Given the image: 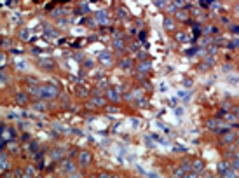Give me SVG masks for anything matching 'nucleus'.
Instances as JSON below:
<instances>
[{
    "mask_svg": "<svg viewBox=\"0 0 239 178\" xmlns=\"http://www.w3.org/2000/svg\"><path fill=\"white\" fill-rule=\"evenodd\" d=\"M32 91H33V94L35 96H40V98L44 99H53L58 96V87L53 86V84H44V86H37V87H32Z\"/></svg>",
    "mask_w": 239,
    "mask_h": 178,
    "instance_id": "obj_1",
    "label": "nucleus"
},
{
    "mask_svg": "<svg viewBox=\"0 0 239 178\" xmlns=\"http://www.w3.org/2000/svg\"><path fill=\"white\" fill-rule=\"evenodd\" d=\"M218 171H220V175L222 177H234V168L229 164V162H220L218 164Z\"/></svg>",
    "mask_w": 239,
    "mask_h": 178,
    "instance_id": "obj_2",
    "label": "nucleus"
},
{
    "mask_svg": "<svg viewBox=\"0 0 239 178\" xmlns=\"http://www.w3.org/2000/svg\"><path fill=\"white\" fill-rule=\"evenodd\" d=\"M98 59H100V63H101L103 66H112V63H113V58H112L110 51H101L100 56H98Z\"/></svg>",
    "mask_w": 239,
    "mask_h": 178,
    "instance_id": "obj_3",
    "label": "nucleus"
},
{
    "mask_svg": "<svg viewBox=\"0 0 239 178\" xmlns=\"http://www.w3.org/2000/svg\"><path fill=\"white\" fill-rule=\"evenodd\" d=\"M61 171L66 173V175H75L77 173V168H75V164L72 161H63L61 162Z\"/></svg>",
    "mask_w": 239,
    "mask_h": 178,
    "instance_id": "obj_4",
    "label": "nucleus"
},
{
    "mask_svg": "<svg viewBox=\"0 0 239 178\" xmlns=\"http://www.w3.org/2000/svg\"><path fill=\"white\" fill-rule=\"evenodd\" d=\"M91 161H92V156L87 152V150L79 152V164H80V166H89Z\"/></svg>",
    "mask_w": 239,
    "mask_h": 178,
    "instance_id": "obj_5",
    "label": "nucleus"
},
{
    "mask_svg": "<svg viewBox=\"0 0 239 178\" xmlns=\"http://www.w3.org/2000/svg\"><path fill=\"white\" fill-rule=\"evenodd\" d=\"M94 19L98 21L100 25H108V23H110V19H108V14H107L105 11H98V12L94 14Z\"/></svg>",
    "mask_w": 239,
    "mask_h": 178,
    "instance_id": "obj_6",
    "label": "nucleus"
},
{
    "mask_svg": "<svg viewBox=\"0 0 239 178\" xmlns=\"http://www.w3.org/2000/svg\"><path fill=\"white\" fill-rule=\"evenodd\" d=\"M107 98L110 99V101H119L121 99V94H119V91L117 89H107Z\"/></svg>",
    "mask_w": 239,
    "mask_h": 178,
    "instance_id": "obj_7",
    "label": "nucleus"
},
{
    "mask_svg": "<svg viewBox=\"0 0 239 178\" xmlns=\"http://www.w3.org/2000/svg\"><path fill=\"white\" fill-rule=\"evenodd\" d=\"M150 61H142L140 65H136V68H138V72H142V74H145V72H150Z\"/></svg>",
    "mask_w": 239,
    "mask_h": 178,
    "instance_id": "obj_8",
    "label": "nucleus"
},
{
    "mask_svg": "<svg viewBox=\"0 0 239 178\" xmlns=\"http://www.w3.org/2000/svg\"><path fill=\"white\" fill-rule=\"evenodd\" d=\"M16 136V131L12 128H4V140H12Z\"/></svg>",
    "mask_w": 239,
    "mask_h": 178,
    "instance_id": "obj_9",
    "label": "nucleus"
},
{
    "mask_svg": "<svg viewBox=\"0 0 239 178\" xmlns=\"http://www.w3.org/2000/svg\"><path fill=\"white\" fill-rule=\"evenodd\" d=\"M0 168H2V171H7V168H9V161H7L5 152H2V157H0Z\"/></svg>",
    "mask_w": 239,
    "mask_h": 178,
    "instance_id": "obj_10",
    "label": "nucleus"
},
{
    "mask_svg": "<svg viewBox=\"0 0 239 178\" xmlns=\"http://www.w3.org/2000/svg\"><path fill=\"white\" fill-rule=\"evenodd\" d=\"M119 66H121L122 70H129V68L133 66V61L129 58H124V59H121V65H119Z\"/></svg>",
    "mask_w": 239,
    "mask_h": 178,
    "instance_id": "obj_11",
    "label": "nucleus"
},
{
    "mask_svg": "<svg viewBox=\"0 0 239 178\" xmlns=\"http://www.w3.org/2000/svg\"><path fill=\"white\" fill-rule=\"evenodd\" d=\"M91 105L92 107H103L105 105V98H101V96H94L91 99Z\"/></svg>",
    "mask_w": 239,
    "mask_h": 178,
    "instance_id": "obj_12",
    "label": "nucleus"
},
{
    "mask_svg": "<svg viewBox=\"0 0 239 178\" xmlns=\"http://www.w3.org/2000/svg\"><path fill=\"white\" fill-rule=\"evenodd\" d=\"M9 21H11L12 25H19L23 19H21V14H18V12H12V14L9 16Z\"/></svg>",
    "mask_w": 239,
    "mask_h": 178,
    "instance_id": "obj_13",
    "label": "nucleus"
},
{
    "mask_svg": "<svg viewBox=\"0 0 239 178\" xmlns=\"http://www.w3.org/2000/svg\"><path fill=\"white\" fill-rule=\"evenodd\" d=\"M16 101H18L19 105H26V101H28V96H26L25 93H18V94H16Z\"/></svg>",
    "mask_w": 239,
    "mask_h": 178,
    "instance_id": "obj_14",
    "label": "nucleus"
},
{
    "mask_svg": "<svg viewBox=\"0 0 239 178\" xmlns=\"http://www.w3.org/2000/svg\"><path fill=\"white\" fill-rule=\"evenodd\" d=\"M23 175H25V177H35V169H33L32 166H26L25 171H23Z\"/></svg>",
    "mask_w": 239,
    "mask_h": 178,
    "instance_id": "obj_15",
    "label": "nucleus"
},
{
    "mask_svg": "<svg viewBox=\"0 0 239 178\" xmlns=\"http://www.w3.org/2000/svg\"><path fill=\"white\" fill-rule=\"evenodd\" d=\"M234 140H236V135H234V133H225V135H223V141H225V143H230V141H234Z\"/></svg>",
    "mask_w": 239,
    "mask_h": 178,
    "instance_id": "obj_16",
    "label": "nucleus"
},
{
    "mask_svg": "<svg viewBox=\"0 0 239 178\" xmlns=\"http://www.w3.org/2000/svg\"><path fill=\"white\" fill-rule=\"evenodd\" d=\"M113 47L119 49V51H124V42H122L121 39H115L113 40Z\"/></svg>",
    "mask_w": 239,
    "mask_h": 178,
    "instance_id": "obj_17",
    "label": "nucleus"
},
{
    "mask_svg": "<svg viewBox=\"0 0 239 178\" xmlns=\"http://www.w3.org/2000/svg\"><path fill=\"white\" fill-rule=\"evenodd\" d=\"M33 110H40V112H44V110H45V105H44L42 101H35V103H33Z\"/></svg>",
    "mask_w": 239,
    "mask_h": 178,
    "instance_id": "obj_18",
    "label": "nucleus"
},
{
    "mask_svg": "<svg viewBox=\"0 0 239 178\" xmlns=\"http://www.w3.org/2000/svg\"><path fill=\"white\" fill-rule=\"evenodd\" d=\"M192 168H194V171H201L202 168H204V164H202V161H194Z\"/></svg>",
    "mask_w": 239,
    "mask_h": 178,
    "instance_id": "obj_19",
    "label": "nucleus"
},
{
    "mask_svg": "<svg viewBox=\"0 0 239 178\" xmlns=\"http://www.w3.org/2000/svg\"><path fill=\"white\" fill-rule=\"evenodd\" d=\"M133 98L143 99V91H142V89H134V91H133Z\"/></svg>",
    "mask_w": 239,
    "mask_h": 178,
    "instance_id": "obj_20",
    "label": "nucleus"
},
{
    "mask_svg": "<svg viewBox=\"0 0 239 178\" xmlns=\"http://www.w3.org/2000/svg\"><path fill=\"white\" fill-rule=\"evenodd\" d=\"M182 169H183L185 173H190V171H192V168H190L188 161H183V162H182Z\"/></svg>",
    "mask_w": 239,
    "mask_h": 178,
    "instance_id": "obj_21",
    "label": "nucleus"
},
{
    "mask_svg": "<svg viewBox=\"0 0 239 178\" xmlns=\"http://www.w3.org/2000/svg\"><path fill=\"white\" fill-rule=\"evenodd\" d=\"M173 26H175V25H173V19H169V18L164 19V28L166 30H173Z\"/></svg>",
    "mask_w": 239,
    "mask_h": 178,
    "instance_id": "obj_22",
    "label": "nucleus"
},
{
    "mask_svg": "<svg viewBox=\"0 0 239 178\" xmlns=\"http://www.w3.org/2000/svg\"><path fill=\"white\" fill-rule=\"evenodd\" d=\"M19 37H21V40H28V39H30L28 30H21V32H19Z\"/></svg>",
    "mask_w": 239,
    "mask_h": 178,
    "instance_id": "obj_23",
    "label": "nucleus"
},
{
    "mask_svg": "<svg viewBox=\"0 0 239 178\" xmlns=\"http://www.w3.org/2000/svg\"><path fill=\"white\" fill-rule=\"evenodd\" d=\"M40 63H42L44 68H53V61H49V59H42Z\"/></svg>",
    "mask_w": 239,
    "mask_h": 178,
    "instance_id": "obj_24",
    "label": "nucleus"
},
{
    "mask_svg": "<svg viewBox=\"0 0 239 178\" xmlns=\"http://www.w3.org/2000/svg\"><path fill=\"white\" fill-rule=\"evenodd\" d=\"M47 37H49V39H56V37H58V32L51 30V28H47Z\"/></svg>",
    "mask_w": 239,
    "mask_h": 178,
    "instance_id": "obj_25",
    "label": "nucleus"
},
{
    "mask_svg": "<svg viewBox=\"0 0 239 178\" xmlns=\"http://www.w3.org/2000/svg\"><path fill=\"white\" fill-rule=\"evenodd\" d=\"M218 124H220V120H215V119H211V120H209V122H208V126H209V128H211V129H215V128H217V126H218Z\"/></svg>",
    "mask_w": 239,
    "mask_h": 178,
    "instance_id": "obj_26",
    "label": "nucleus"
},
{
    "mask_svg": "<svg viewBox=\"0 0 239 178\" xmlns=\"http://www.w3.org/2000/svg\"><path fill=\"white\" fill-rule=\"evenodd\" d=\"M7 84H9V75H5V74H4V72H2V86H4V87H5V86H7Z\"/></svg>",
    "mask_w": 239,
    "mask_h": 178,
    "instance_id": "obj_27",
    "label": "nucleus"
},
{
    "mask_svg": "<svg viewBox=\"0 0 239 178\" xmlns=\"http://www.w3.org/2000/svg\"><path fill=\"white\" fill-rule=\"evenodd\" d=\"M230 166H232L234 169H239V156H238V157H236V159H234L232 162H230Z\"/></svg>",
    "mask_w": 239,
    "mask_h": 178,
    "instance_id": "obj_28",
    "label": "nucleus"
},
{
    "mask_svg": "<svg viewBox=\"0 0 239 178\" xmlns=\"http://www.w3.org/2000/svg\"><path fill=\"white\" fill-rule=\"evenodd\" d=\"M26 66H28V65H26V61H18V68H19V70H26Z\"/></svg>",
    "mask_w": 239,
    "mask_h": 178,
    "instance_id": "obj_29",
    "label": "nucleus"
},
{
    "mask_svg": "<svg viewBox=\"0 0 239 178\" xmlns=\"http://www.w3.org/2000/svg\"><path fill=\"white\" fill-rule=\"evenodd\" d=\"M61 154H63L61 150H56V152H51V156H53L54 159H59V157H61Z\"/></svg>",
    "mask_w": 239,
    "mask_h": 178,
    "instance_id": "obj_30",
    "label": "nucleus"
},
{
    "mask_svg": "<svg viewBox=\"0 0 239 178\" xmlns=\"http://www.w3.org/2000/svg\"><path fill=\"white\" fill-rule=\"evenodd\" d=\"M180 96H182L183 99H188V98H190V94H188L187 91H180Z\"/></svg>",
    "mask_w": 239,
    "mask_h": 178,
    "instance_id": "obj_31",
    "label": "nucleus"
},
{
    "mask_svg": "<svg viewBox=\"0 0 239 178\" xmlns=\"http://www.w3.org/2000/svg\"><path fill=\"white\" fill-rule=\"evenodd\" d=\"M9 150H12V152H16V150H18V147H16L14 143H11V141H9Z\"/></svg>",
    "mask_w": 239,
    "mask_h": 178,
    "instance_id": "obj_32",
    "label": "nucleus"
},
{
    "mask_svg": "<svg viewBox=\"0 0 239 178\" xmlns=\"http://www.w3.org/2000/svg\"><path fill=\"white\" fill-rule=\"evenodd\" d=\"M2 45H4V49H5V47H9V45H11V40L4 39V42H2Z\"/></svg>",
    "mask_w": 239,
    "mask_h": 178,
    "instance_id": "obj_33",
    "label": "nucleus"
},
{
    "mask_svg": "<svg viewBox=\"0 0 239 178\" xmlns=\"http://www.w3.org/2000/svg\"><path fill=\"white\" fill-rule=\"evenodd\" d=\"M176 16H178V18H180V19H185V18H187V14H185V12H178V14H176Z\"/></svg>",
    "mask_w": 239,
    "mask_h": 178,
    "instance_id": "obj_34",
    "label": "nucleus"
},
{
    "mask_svg": "<svg viewBox=\"0 0 239 178\" xmlns=\"http://www.w3.org/2000/svg\"><path fill=\"white\" fill-rule=\"evenodd\" d=\"M176 39H178V40H185V35H183V33H180V35H176Z\"/></svg>",
    "mask_w": 239,
    "mask_h": 178,
    "instance_id": "obj_35",
    "label": "nucleus"
},
{
    "mask_svg": "<svg viewBox=\"0 0 239 178\" xmlns=\"http://www.w3.org/2000/svg\"><path fill=\"white\" fill-rule=\"evenodd\" d=\"M5 66V54H2V68Z\"/></svg>",
    "mask_w": 239,
    "mask_h": 178,
    "instance_id": "obj_36",
    "label": "nucleus"
},
{
    "mask_svg": "<svg viewBox=\"0 0 239 178\" xmlns=\"http://www.w3.org/2000/svg\"><path fill=\"white\" fill-rule=\"evenodd\" d=\"M86 66H87V68H91V66H92V61H89V59H87V61H86Z\"/></svg>",
    "mask_w": 239,
    "mask_h": 178,
    "instance_id": "obj_37",
    "label": "nucleus"
},
{
    "mask_svg": "<svg viewBox=\"0 0 239 178\" xmlns=\"http://www.w3.org/2000/svg\"><path fill=\"white\" fill-rule=\"evenodd\" d=\"M236 12H238V14H239V7H238V11H236Z\"/></svg>",
    "mask_w": 239,
    "mask_h": 178,
    "instance_id": "obj_38",
    "label": "nucleus"
}]
</instances>
